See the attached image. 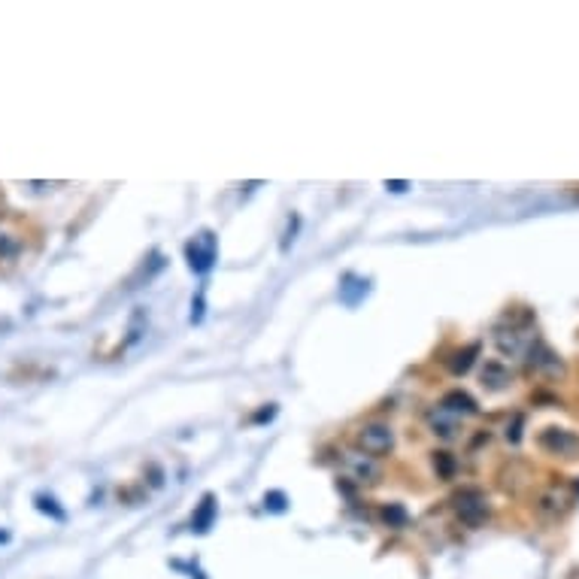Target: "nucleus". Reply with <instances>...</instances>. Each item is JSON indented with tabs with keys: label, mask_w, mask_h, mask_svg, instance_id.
<instances>
[{
	"label": "nucleus",
	"mask_w": 579,
	"mask_h": 579,
	"mask_svg": "<svg viewBox=\"0 0 579 579\" xmlns=\"http://www.w3.org/2000/svg\"><path fill=\"white\" fill-rule=\"evenodd\" d=\"M388 192H407V183H385Z\"/></svg>",
	"instance_id": "22"
},
{
	"label": "nucleus",
	"mask_w": 579,
	"mask_h": 579,
	"mask_svg": "<svg viewBox=\"0 0 579 579\" xmlns=\"http://www.w3.org/2000/svg\"><path fill=\"white\" fill-rule=\"evenodd\" d=\"M346 468H349L352 473V479H358V482H376L379 477V468H376V461L370 455L365 452H349L346 455Z\"/></svg>",
	"instance_id": "9"
},
{
	"label": "nucleus",
	"mask_w": 579,
	"mask_h": 579,
	"mask_svg": "<svg viewBox=\"0 0 579 579\" xmlns=\"http://www.w3.org/2000/svg\"><path fill=\"white\" fill-rule=\"evenodd\" d=\"M452 509H455L458 522H464L468 528H482V525L489 522V516H491L486 491H479V489H461V491H455Z\"/></svg>",
	"instance_id": "2"
},
{
	"label": "nucleus",
	"mask_w": 579,
	"mask_h": 579,
	"mask_svg": "<svg viewBox=\"0 0 579 579\" xmlns=\"http://www.w3.org/2000/svg\"><path fill=\"white\" fill-rule=\"evenodd\" d=\"M437 410L443 413V416L455 419V422H461V419H468V416H477V413H479L477 401H473L468 392H458V388H455V392L443 394V401H440Z\"/></svg>",
	"instance_id": "7"
},
{
	"label": "nucleus",
	"mask_w": 579,
	"mask_h": 579,
	"mask_svg": "<svg viewBox=\"0 0 579 579\" xmlns=\"http://www.w3.org/2000/svg\"><path fill=\"white\" fill-rule=\"evenodd\" d=\"M455 425H458V422L443 416L440 410L434 413V416H431V428H434V434H440V437H452L455 434Z\"/></svg>",
	"instance_id": "16"
},
{
	"label": "nucleus",
	"mask_w": 579,
	"mask_h": 579,
	"mask_svg": "<svg viewBox=\"0 0 579 579\" xmlns=\"http://www.w3.org/2000/svg\"><path fill=\"white\" fill-rule=\"evenodd\" d=\"M298 224H300V219H298V215H291V222H289V231H285V240H282V252H289V243H291V240H295V231H298Z\"/></svg>",
	"instance_id": "19"
},
{
	"label": "nucleus",
	"mask_w": 579,
	"mask_h": 579,
	"mask_svg": "<svg viewBox=\"0 0 579 579\" xmlns=\"http://www.w3.org/2000/svg\"><path fill=\"white\" fill-rule=\"evenodd\" d=\"M264 509L267 513H285V509H289V498H285V491H267Z\"/></svg>",
	"instance_id": "17"
},
{
	"label": "nucleus",
	"mask_w": 579,
	"mask_h": 579,
	"mask_svg": "<svg viewBox=\"0 0 579 579\" xmlns=\"http://www.w3.org/2000/svg\"><path fill=\"white\" fill-rule=\"evenodd\" d=\"M528 365H531V370H537V374L565 376V361H561L546 343H537V340H534V346L528 349Z\"/></svg>",
	"instance_id": "6"
},
{
	"label": "nucleus",
	"mask_w": 579,
	"mask_h": 579,
	"mask_svg": "<svg viewBox=\"0 0 579 579\" xmlns=\"http://www.w3.org/2000/svg\"><path fill=\"white\" fill-rule=\"evenodd\" d=\"M504 325L509 327H495V343L504 356H522L534 346L531 337V325H534V313L528 309H513V313L504 316Z\"/></svg>",
	"instance_id": "1"
},
{
	"label": "nucleus",
	"mask_w": 579,
	"mask_h": 579,
	"mask_svg": "<svg viewBox=\"0 0 579 579\" xmlns=\"http://www.w3.org/2000/svg\"><path fill=\"white\" fill-rule=\"evenodd\" d=\"M367 295H370V280H365V276H358V273H343V280H340V304L343 307L356 309Z\"/></svg>",
	"instance_id": "8"
},
{
	"label": "nucleus",
	"mask_w": 579,
	"mask_h": 579,
	"mask_svg": "<svg viewBox=\"0 0 579 579\" xmlns=\"http://www.w3.org/2000/svg\"><path fill=\"white\" fill-rule=\"evenodd\" d=\"M33 504H37L40 513H46V516H52V518H58V522H64V518H67V513H64L62 507H58V500L52 498V495H37V498H33Z\"/></svg>",
	"instance_id": "14"
},
{
	"label": "nucleus",
	"mask_w": 579,
	"mask_h": 579,
	"mask_svg": "<svg viewBox=\"0 0 579 579\" xmlns=\"http://www.w3.org/2000/svg\"><path fill=\"white\" fill-rule=\"evenodd\" d=\"M440 461V470H443V477H449L452 473V458H449V452H437L434 455V464Z\"/></svg>",
	"instance_id": "20"
},
{
	"label": "nucleus",
	"mask_w": 579,
	"mask_h": 579,
	"mask_svg": "<svg viewBox=\"0 0 579 579\" xmlns=\"http://www.w3.org/2000/svg\"><path fill=\"white\" fill-rule=\"evenodd\" d=\"M6 540H10V534H6V531H0V543H6Z\"/></svg>",
	"instance_id": "23"
},
{
	"label": "nucleus",
	"mask_w": 579,
	"mask_h": 579,
	"mask_svg": "<svg viewBox=\"0 0 579 579\" xmlns=\"http://www.w3.org/2000/svg\"><path fill=\"white\" fill-rule=\"evenodd\" d=\"M356 440H358L361 452H367L370 458L388 455L394 449V431L383 425V422H367V425H361Z\"/></svg>",
	"instance_id": "5"
},
{
	"label": "nucleus",
	"mask_w": 579,
	"mask_h": 579,
	"mask_svg": "<svg viewBox=\"0 0 579 579\" xmlns=\"http://www.w3.org/2000/svg\"><path fill=\"white\" fill-rule=\"evenodd\" d=\"M273 416H276V407L271 403V410H261V413H258V416H255V422H271Z\"/></svg>",
	"instance_id": "21"
},
{
	"label": "nucleus",
	"mask_w": 579,
	"mask_h": 579,
	"mask_svg": "<svg viewBox=\"0 0 579 579\" xmlns=\"http://www.w3.org/2000/svg\"><path fill=\"white\" fill-rule=\"evenodd\" d=\"M513 383V376H509V370L500 365V361H489L486 367H482V385L491 388V392H500V388H507Z\"/></svg>",
	"instance_id": "11"
},
{
	"label": "nucleus",
	"mask_w": 579,
	"mask_h": 579,
	"mask_svg": "<svg viewBox=\"0 0 579 579\" xmlns=\"http://www.w3.org/2000/svg\"><path fill=\"white\" fill-rule=\"evenodd\" d=\"M215 513H219V504H215V498L213 495H204L201 507H197L195 516H192V531L195 534H206V531H210L213 522H215Z\"/></svg>",
	"instance_id": "10"
},
{
	"label": "nucleus",
	"mask_w": 579,
	"mask_h": 579,
	"mask_svg": "<svg viewBox=\"0 0 579 579\" xmlns=\"http://www.w3.org/2000/svg\"><path fill=\"white\" fill-rule=\"evenodd\" d=\"M185 261L197 276H206L219 261V246H215L213 231H201L197 237H192L185 243Z\"/></svg>",
	"instance_id": "3"
},
{
	"label": "nucleus",
	"mask_w": 579,
	"mask_h": 579,
	"mask_svg": "<svg viewBox=\"0 0 579 579\" xmlns=\"http://www.w3.org/2000/svg\"><path fill=\"white\" fill-rule=\"evenodd\" d=\"M383 518L388 522V528H403V525L410 522L407 509H403L401 504H388V507L383 509Z\"/></svg>",
	"instance_id": "15"
},
{
	"label": "nucleus",
	"mask_w": 579,
	"mask_h": 579,
	"mask_svg": "<svg viewBox=\"0 0 579 579\" xmlns=\"http://www.w3.org/2000/svg\"><path fill=\"white\" fill-rule=\"evenodd\" d=\"M479 356V343H470L464 352H455V358L449 361V370H452L455 376H461V374H468L470 365H473V358Z\"/></svg>",
	"instance_id": "13"
},
{
	"label": "nucleus",
	"mask_w": 579,
	"mask_h": 579,
	"mask_svg": "<svg viewBox=\"0 0 579 579\" xmlns=\"http://www.w3.org/2000/svg\"><path fill=\"white\" fill-rule=\"evenodd\" d=\"M537 446L546 455L565 458V461H576V458H579V434H574V431H567V428H546V431H540Z\"/></svg>",
	"instance_id": "4"
},
{
	"label": "nucleus",
	"mask_w": 579,
	"mask_h": 579,
	"mask_svg": "<svg viewBox=\"0 0 579 579\" xmlns=\"http://www.w3.org/2000/svg\"><path fill=\"white\" fill-rule=\"evenodd\" d=\"M570 491L567 489H549L546 495L540 498V509H549L552 516H561L570 507Z\"/></svg>",
	"instance_id": "12"
},
{
	"label": "nucleus",
	"mask_w": 579,
	"mask_h": 579,
	"mask_svg": "<svg viewBox=\"0 0 579 579\" xmlns=\"http://www.w3.org/2000/svg\"><path fill=\"white\" fill-rule=\"evenodd\" d=\"M19 240H15L13 234H0V258H13L15 252H19Z\"/></svg>",
	"instance_id": "18"
}]
</instances>
